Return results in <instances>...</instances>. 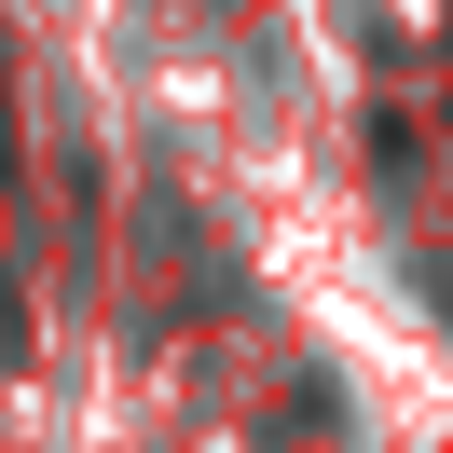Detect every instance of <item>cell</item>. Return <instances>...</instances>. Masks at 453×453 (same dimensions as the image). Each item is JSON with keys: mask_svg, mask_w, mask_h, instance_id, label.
<instances>
[{"mask_svg": "<svg viewBox=\"0 0 453 453\" xmlns=\"http://www.w3.org/2000/svg\"><path fill=\"white\" fill-rule=\"evenodd\" d=\"M0 343H14V288H0Z\"/></svg>", "mask_w": 453, "mask_h": 453, "instance_id": "cell-1", "label": "cell"}]
</instances>
